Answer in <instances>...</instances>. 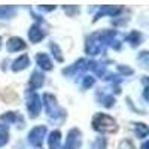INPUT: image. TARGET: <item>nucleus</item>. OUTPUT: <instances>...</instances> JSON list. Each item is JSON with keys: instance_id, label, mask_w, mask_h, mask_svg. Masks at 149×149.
Listing matches in <instances>:
<instances>
[{"instance_id": "nucleus-5", "label": "nucleus", "mask_w": 149, "mask_h": 149, "mask_svg": "<svg viewBox=\"0 0 149 149\" xmlns=\"http://www.w3.org/2000/svg\"><path fill=\"white\" fill-rule=\"evenodd\" d=\"M45 134H46V127L45 125H37L29 133V142L36 148H40L42 143H43Z\"/></svg>"}, {"instance_id": "nucleus-14", "label": "nucleus", "mask_w": 149, "mask_h": 149, "mask_svg": "<svg viewBox=\"0 0 149 149\" xmlns=\"http://www.w3.org/2000/svg\"><path fill=\"white\" fill-rule=\"evenodd\" d=\"M49 149H63V146H61V133L58 130L49 134Z\"/></svg>"}, {"instance_id": "nucleus-6", "label": "nucleus", "mask_w": 149, "mask_h": 149, "mask_svg": "<svg viewBox=\"0 0 149 149\" xmlns=\"http://www.w3.org/2000/svg\"><path fill=\"white\" fill-rule=\"evenodd\" d=\"M27 109L30 112V116L31 118H36L37 115H39V112L42 109V98L39 94L36 93H31L29 95V100H27Z\"/></svg>"}, {"instance_id": "nucleus-9", "label": "nucleus", "mask_w": 149, "mask_h": 149, "mask_svg": "<svg viewBox=\"0 0 149 149\" xmlns=\"http://www.w3.org/2000/svg\"><path fill=\"white\" fill-rule=\"evenodd\" d=\"M26 42H24L21 37H10L6 43V48L9 52H18V51H22V49H26Z\"/></svg>"}, {"instance_id": "nucleus-27", "label": "nucleus", "mask_w": 149, "mask_h": 149, "mask_svg": "<svg viewBox=\"0 0 149 149\" xmlns=\"http://www.w3.org/2000/svg\"><path fill=\"white\" fill-rule=\"evenodd\" d=\"M0 48H2V37H0Z\"/></svg>"}, {"instance_id": "nucleus-1", "label": "nucleus", "mask_w": 149, "mask_h": 149, "mask_svg": "<svg viewBox=\"0 0 149 149\" xmlns=\"http://www.w3.org/2000/svg\"><path fill=\"white\" fill-rule=\"evenodd\" d=\"M93 127L95 131L100 133H115L118 130L116 121L106 113H97L93 118Z\"/></svg>"}, {"instance_id": "nucleus-25", "label": "nucleus", "mask_w": 149, "mask_h": 149, "mask_svg": "<svg viewBox=\"0 0 149 149\" xmlns=\"http://www.w3.org/2000/svg\"><path fill=\"white\" fill-rule=\"evenodd\" d=\"M139 60L143 63V67H148V52H146V51H143V52L140 54Z\"/></svg>"}, {"instance_id": "nucleus-16", "label": "nucleus", "mask_w": 149, "mask_h": 149, "mask_svg": "<svg viewBox=\"0 0 149 149\" xmlns=\"http://www.w3.org/2000/svg\"><path fill=\"white\" fill-rule=\"evenodd\" d=\"M0 119H2L3 122H6V125H8V124H12V122H18V121L22 122L21 116L17 113V112H8V113H5V115L0 116ZM22 124H24V122H22Z\"/></svg>"}, {"instance_id": "nucleus-4", "label": "nucleus", "mask_w": 149, "mask_h": 149, "mask_svg": "<svg viewBox=\"0 0 149 149\" xmlns=\"http://www.w3.org/2000/svg\"><path fill=\"white\" fill-rule=\"evenodd\" d=\"M82 145V134L78 128H72L67 134L66 143L63 146V149H79Z\"/></svg>"}, {"instance_id": "nucleus-12", "label": "nucleus", "mask_w": 149, "mask_h": 149, "mask_svg": "<svg viewBox=\"0 0 149 149\" xmlns=\"http://www.w3.org/2000/svg\"><path fill=\"white\" fill-rule=\"evenodd\" d=\"M27 66H30V58H29V55H21V57H18L14 63H12V70L14 72H19V70H24Z\"/></svg>"}, {"instance_id": "nucleus-10", "label": "nucleus", "mask_w": 149, "mask_h": 149, "mask_svg": "<svg viewBox=\"0 0 149 149\" xmlns=\"http://www.w3.org/2000/svg\"><path fill=\"white\" fill-rule=\"evenodd\" d=\"M29 37H30V40L33 43H37L45 37V31L42 30V27L39 26V24H33V26L30 27V30H29Z\"/></svg>"}, {"instance_id": "nucleus-11", "label": "nucleus", "mask_w": 149, "mask_h": 149, "mask_svg": "<svg viewBox=\"0 0 149 149\" xmlns=\"http://www.w3.org/2000/svg\"><path fill=\"white\" fill-rule=\"evenodd\" d=\"M43 82H45L43 73L36 70V72H33L31 78H30V81H29V86H30L31 91H34V90H37V88H40V86L43 85Z\"/></svg>"}, {"instance_id": "nucleus-19", "label": "nucleus", "mask_w": 149, "mask_h": 149, "mask_svg": "<svg viewBox=\"0 0 149 149\" xmlns=\"http://www.w3.org/2000/svg\"><path fill=\"white\" fill-rule=\"evenodd\" d=\"M9 140V130L8 125L5 124H0V146H5Z\"/></svg>"}, {"instance_id": "nucleus-26", "label": "nucleus", "mask_w": 149, "mask_h": 149, "mask_svg": "<svg viewBox=\"0 0 149 149\" xmlns=\"http://www.w3.org/2000/svg\"><path fill=\"white\" fill-rule=\"evenodd\" d=\"M142 149H148V142H145V143L142 145Z\"/></svg>"}, {"instance_id": "nucleus-22", "label": "nucleus", "mask_w": 149, "mask_h": 149, "mask_svg": "<svg viewBox=\"0 0 149 149\" xmlns=\"http://www.w3.org/2000/svg\"><path fill=\"white\" fill-rule=\"evenodd\" d=\"M49 48H51L52 54L55 55L57 61H63V55H61V51H60V48H58L57 43H51V45H49Z\"/></svg>"}, {"instance_id": "nucleus-7", "label": "nucleus", "mask_w": 149, "mask_h": 149, "mask_svg": "<svg viewBox=\"0 0 149 149\" xmlns=\"http://www.w3.org/2000/svg\"><path fill=\"white\" fill-rule=\"evenodd\" d=\"M86 69H88V61L86 60H78L76 63L72 64L69 69H64L63 74H66V76H74V74H81Z\"/></svg>"}, {"instance_id": "nucleus-24", "label": "nucleus", "mask_w": 149, "mask_h": 149, "mask_svg": "<svg viewBox=\"0 0 149 149\" xmlns=\"http://www.w3.org/2000/svg\"><path fill=\"white\" fill-rule=\"evenodd\" d=\"M119 149H134V145L131 143V140L125 139V140H122V142H121Z\"/></svg>"}, {"instance_id": "nucleus-21", "label": "nucleus", "mask_w": 149, "mask_h": 149, "mask_svg": "<svg viewBox=\"0 0 149 149\" xmlns=\"http://www.w3.org/2000/svg\"><path fill=\"white\" fill-rule=\"evenodd\" d=\"M91 149H106V139L104 137H97L94 140Z\"/></svg>"}, {"instance_id": "nucleus-23", "label": "nucleus", "mask_w": 149, "mask_h": 149, "mask_svg": "<svg viewBox=\"0 0 149 149\" xmlns=\"http://www.w3.org/2000/svg\"><path fill=\"white\" fill-rule=\"evenodd\" d=\"M94 85V78L93 76H85L84 78V82H82V88L86 90V88H90V86Z\"/></svg>"}, {"instance_id": "nucleus-15", "label": "nucleus", "mask_w": 149, "mask_h": 149, "mask_svg": "<svg viewBox=\"0 0 149 149\" xmlns=\"http://www.w3.org/2000/svg\"><path fill=\"white\" fill-rule=\"evenodd\" d=\"M97 97H100V98H98V100H100L98 103H102V104L106 106V107L113 106V103H115L113 95L109 94V93H102V91H98V93H97Z\"/></svg>"}, {"instance_id": "nucleus-18", "label": "nucleus", "mask_w": 149, "mask_h": 149, "mask_svg": "<svg viewBox=\"0 0 149 149\" xmlns=\"http://www.w3.org/2000/svg\"><path fill=\"white\" fill-rule=\"evenodd\" d=\"M134 133L137 134L139 139H145L148 136V127L145 125L143 122H139V124H134Z\"/></svg>"}, {"instance_id": "nucleus-20", "label": "nucleus", "mask_w": 149, "mask_h": 149, "mask_svg": "<svg viewBox=\"0 0 149 149\" xmlns=\"http://www.w3.org/2000/svg\"><path fill=\"white\" fill-rule=\"evenodd\" d=\"M15 14L14 6H0V18H10Z\"/></svg>"}, {"instance_id": "nucleus-8", "label": "nucleus", "mask_w": 149, "mask_h": 149, "mask_svg": "<svg viewBox=\"0 0 149 149\" xmlns=\"http://www.w3.org/2000/svg\"><path fill=\"white\" fill-rule=\"evenodd\" d=\"M121 10H122V8H119V6H102L100 9H98V12L95 14L94 21H97L98 18H102V17H104V15H110L112 18H113L115 15L119 14Z\"/></svg>"}, {"instance_id": "nucleus-13", "label": "nucleus", "mask_w": 149, "mask_h": 149, "mask_svg": "<svg viewBox=\"0 0 149 149\" xmlns=\"http://www.w3.org/2000/svg\"><path fill=\"white\" fill-rule=\"evenodd\" d=\"M36 61H37V66H39L42 70H51L52 69V63H51V58H49L46 54H37L36 55Z\"/></svg>"}, {"instance_id": "nucleus-2", "label": "nucleus", "mask_w": 149, "mask_h": 149, "mask_svg": "<svg viewBox=\"0 0 149 149\" xmlns=\"http://www.w3.org/2000/svg\"><path fill=\"white\" fill-rule=\"evenodd\" d=\"M43 106H45V110H46V113L48 116L57 121V119H64L66 118V113H64V110L61 109L57 103V98L52 95V94H43Z\"/></svg>"}, {"instance_id": "nucleus-17", "label": "nucleus", "mask_w": 149, "mask_h": 149, "mask_svg": "<svg viewBox=\"0 0 149 149\" xmlns=\"http://www.w3.org/2000/svg\"><path fill=\"white\" fill-rule=\"evenodd\" d=\"M142 39H143V36H142V33L140 31H131L128 36H127V42H130L133 46H137L140 42H142Z\"/></svg>"}, {"instance_id": "nucleus-3", "label": "nucleus", "mask_w": 149, "mask_h": 149, "mask_svg": "<svg viewBox=\"0 0 149 149\" xmlns=\"http://www.w3.org/2000/svg\"><path fill=\"white\" fill-rule=\"evenodd\" d=\"M103 48H104V42H103L102 33H93L88 37V40H86L85 51L90 55H97V54H100L103 51Z\"/></svg>"}]
</instances>
